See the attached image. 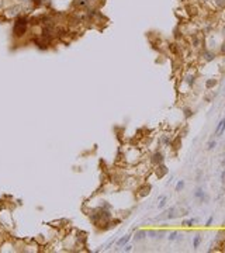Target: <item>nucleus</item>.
Wrapping results in <instances>:
<instances>
[{
  "mask_svg": "<svg viewBox=\"0 0 225 253\" xmlns=\"http://www.w3.org/2000/svg\"><path fill=\"white\" fill-rule=\"evenodd\" d=\"M213 146H215V142H210L208 143V149H211Z\"/></svg>",
  "mask_w": 225,
  "mask_h": 253,
  "instance_id": "8",
  "label": "nucleus"
},
{
  "mask_svg": "<svg viewBox=\"0 0 225 253\" xmlns=\"http://www.w3.org/2000/svg\"><path fill=\"white\" fill-rule=\"evenodd\" d=\"M224 128H225V118L220 121V124H218V126H217V130H215V135H220V134H221L222 131H224Z\"/></svg>",
  "mask_w": 225,
  "mask_h": 253,
  "instance_id": "2",
  "label": "nucleus"
},
{
  "mask_svg": "<svg viewBox=\"0 0 225 253\" xmlns=\"http://www.w3.org/2000/svg\"><path fill=\"white\" fill-rule=\"evenodd\" d=\"M25 28H27V20H25V18H18V20L14 23V28H13L14 35H16V37L24 35Z\"/></svg>",
  "mask_w": 225,
  "mask_h": 253,
  "instance_id": "1",
  "label": "nucleus"
},
{
  "mask_svg": "<svg viewBox=\"0 0 225 253\" xmlns=\"http://www.w3.org/2000/svg\"><path fill=\"white\" fill-rule=\"evenodd\" d=\"M200 242H201V236H197L196 239H194V243H193V245H194V249H197V248H198Z\"/></svg>",
  "mask_w": 225,
  "mask_h": 253,
  "instance_id": "3",
  "label": "nucleus"
},
{
  "mask_svg": "<svg viewBox=\"0 0 225 253\" xmlns=\"http://www.w3.org/2000/svg\"><path fill=\"white\" fill-rule=\"evenodd\" d=\"M183 187H184V181H179V183H177V186H176V190L179 191V190H182Z\"/></svg>",
  "mask_w": 225,
  "mask_h": 253,
  "instance_id": "5",
  "label": "nucleus"
},
{
  "mask_svg": "<svg viewBox=\"0 0 225 253\" xmlns=\"http://www.w3.org/2000/svg\"><path fill=\"white\" fill-rule=\"evenodd\" d=\"M194 222H196V219H188V221H184L183 225L184 226H190V225H193Z\"/></svg>",
  "mask_w": 225,
  "mask_h": 253,
  "instance_id": "4",
  "label": "nucleus"
},
{
  "mask_svg": "<svg viewBox=\"0 0 225 253\" xmlns=\"http://www.w3.org/2000/svg\"><path fill=\"white\" fill-rule=\"evenodd\" d=\"M165 204H166V198H162V201H160V204H159V208H162Z\"/></svg>",
  "mask_w": 225,
  "mask_h": 253,
  "instance_id": "7",
  "label": "nucleus"
},
{
  "mask_svg": "<svg viewBox=\"0 0 225 253\" xmlns=\"http://www.w3.org/2000/svg\"><path fill=\"white\" fill-rule=\"evenodd\" d=\"M128 239H130V236H127V238H123V239H121V241L118 242V245H124V243H127V242H128Z\"/></svg>",
  "mask_w": 225,
  "mask_h": 253,
  "instance_id": "6",
  "label": "nucleus"
}]
</instances>
